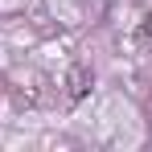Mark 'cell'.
<instances>
[{"label": "cell", "instance_id": "cell-1", "mask_svg": "<svg viewBox=\"0 0 152 152\" xmlns=\"http://www.w3.org/2000/svg\"><path fill=\"white\" fill-rule=\"evenodd\" d=\"M144 29H148V37H152V17H148V25H144Z\"/></svg>", "mask_w": 152, "mask_h": 152}]
</instances>
